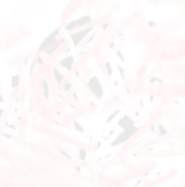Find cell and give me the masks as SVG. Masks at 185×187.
<instances>
[{
    "instance_id": "6da1fadb",
    "label": "cell",
    "mask_w": 185,
    "mask_h": 187,
    "mask_svg": "<svg viewBox=\"0 0 185 187\" xmlns=\"http://www.w3.org/2000/svg\"><path fill=\"white\" fill-rule=\"evenodd\" d=\"M18 81H19V77L18 76H14L12 78V86H13V87H17V86H18Z\"/></svg>"
},
{
    "instance_id": "7a4b0ae2",
    "label": "cell",
    "mask_w": 185,
    "mask_h": 187,
    "mask_svg": "<svg viewBox=\"0 0 185 187\" xmlns=\"http://www.w3.org/2000/svg\"><path fill=\"white\" fill-rule=\"evenodd\" d=\"M3 101H4V99H3V96L0 95V103H3Z\"/></svg>"
}]
</instances>
